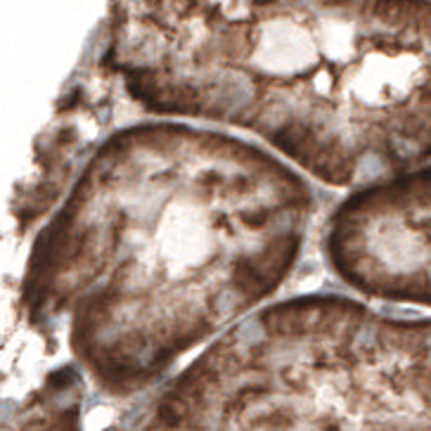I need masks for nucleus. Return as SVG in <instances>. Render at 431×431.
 <instances>
[{"label": "nucleus", "mask_w": 431, "mask_h": 431, "mask_svg": "<svg viewBox=\"0 0 431 431\" xmlns=\"http://www.w3.org/2000/svg\"><path fill=\"white\" fill-rule=\"evenodd\" d=\"M315 216L311 181L277 154L140 123L92 154L38 230L22 306L100 391L135 396L268 306Z\"/></svg>", "instance_id": "nucleus-1"}, {"label": "nucleus", "mask_w": 431, "mask_h": 431, "mask_svg": "<svg viewBox=\"0 0 431 431\" xmlns=\"http://www.w3.org/2000/svg\"><path fill=\"white\" fill-rule=\"evenodd\" d=\"M322 259L363 301L431 308V164L346 192L322 228Z\"/></svg>", "instance_id": "nucleus-2"}, {"label": "nucleus", "mask_w": 431, "mask_h": 431, "mask_svg": "<svg viewBox=\"0 0 431 431\" xmlns=\"http://www.w3.org/2000/svg\"><path fill=\"white\" fill-rule=\"evenodd\" d=\"M382 374L400 431H431V317H389Z\"/></svg>", "instance_id": "nucleus-3"}, {"label": "nucleus", "mask_w": 431, "mask_h": 431, "mask_svg": "<svg viewBox=\"0 0 431 431\" xmlns=\"http://www.w3.org/2000/svg\"><path fill=\"white\" fill-rule=\"evenodd\" d=\"M81 377L79 372H57L31 396L8 422L5 431H81Z\"/></svg>", "instance_id": "nucleus-4"}]
</instances>
